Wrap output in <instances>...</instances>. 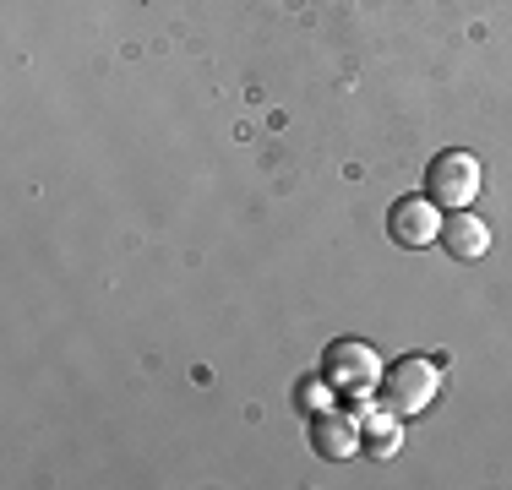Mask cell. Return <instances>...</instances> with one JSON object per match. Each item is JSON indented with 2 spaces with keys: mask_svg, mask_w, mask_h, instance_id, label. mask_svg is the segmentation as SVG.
Masks as SVG:
<instances>
[{
  "mask_svg": "<svg viewBox=\"0 0 512 490\" xmlns=\"http://www.w3.org/2000/svg\"><path fill=\"white\" fill-rule=\"evenodd\" d=\"M474 191H480V158H474V153L447 147V153L431 158V169H425V196H431L436 207L458 213V207L474 202Z\"/></svg>",
  "mask_w": 512,
  "mask_h": 490,
  "instance_id": "7a4b0ae2",
  "label": "cell"
},
{
  "mask_svg": "<svg viewBox=\"0 0 512 490\" xmlns=\"http://www.w3.org/2000/svg\"><path fill=\"white\" fill-rule=\"evenodd\" d=\"M442 245L453 262H480L485 251H491V229H485V218H474L469 207H458L453 218H442Z\"/></svg>",
  "mask_w": 512,
  "mask_h": 490,
  "instance_id": "5b68a950",
  "label": "cell"
},
{
  "mask_svg": "<svg viewBox=\"0 0 512 490\" xmlns=\"http://www.w3.org/2000/svg\"><path fill=\"white\" fill-rule=\"evenodd\" d=\"M322 392H327L322 382H311L306 392H300V403H311V409H322V403H327V398H322Z\"/></svg>",
  "mask_w": 512,
  "mask_h": 490,
  "instance_id": "ba28073f",
  "label": "cell"
},
{
  "mask_svg": "<svg viewBox=\"0 0 512 490\" xmlns=\"http://www.w3.org/2000/svg\"><path fill=\"white\" fill-rule=\"evenodd\" d=\"M387 229H393L398 245H409V251H425L431 240H442V207L431 202V196H398L393 213H387Z\"/></svg>",
  "mask_w": 512,
  "mask_h": 490,
  "instance_id": "277c9868",
  "label": "cell"
},
{
  "mask_svg": "<svg viewBox=\"0 0 512 490\" xmlns=\"http://www.w3.org/2000/svg\"><path fill=\"white\" fill-rule=\"evenodd\" d=\"M436 387H442V365L409 354V360L387 365L382 392H376V398H382V409H393V414H425V409H431V398H436Z\"/></svg>",
  "mask_w": 512,
  "mask_h": 490,
  "instance_id": "6da1fadb",
  "label": "cell"
},
{
  "mask_svg": "<svg viewBox=\"0 0 512 490\" xmlns=\"http://www.w3.org/2000/svg\"><path fill=\"white\" fill-rule=\"evenodd\" d=\"M327 387L338 392V398H376V387H382V360H376V349H365V343L344 338L327 349Z\"/></svg>",
  "mask_w": 512,
  "mask_h": 490,
  "instance_id": "3957f363",
  "label": "cell"
},
{
  "mask_svg": "<svg viewBox=\"0 0 512 490\" xmlns=\"http://www.w3.org/2000/svg\"><path fill=\"white\" fill-rule=\"evenodd\" d=\"M311 436H316V452H322V458H349V452H360V414L327 409L311 420Z\"/></svg>",
  "mask_w": 512,
  "mask_h": 490,
  "instance_id": "8992f818",
  "label": "cell"
},
{
  "mask_svg": "<svg viewBox=\"0 0 512 490\" xmlns=\"http://www.w3.org/2000/svg\"><path fill=\"white\" fill-rule=\"evenodd\" d=\"M360 447H371L376 458H393L398 452V414H360Z\"/></svg>",
  "mask_w": 512,
  "mask_h": 490,
  "instance_id": "52a82bcc",
  "label": "cell"
}]
</instances>
